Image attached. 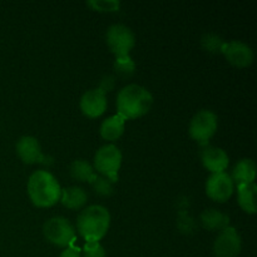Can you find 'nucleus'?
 Segmentation results:
<instances>
[{"label":"nucleus","mask_w":257,"mask_h":257,"mask_svg":"<svg viewBox=\"0 0 257 257\" xmlns=\"http://www.w3.org/2000/svg\"><path fill=\"white\" fill-rule=\"evenodd\" d=\"M59 257H82V255H80V252L78 248L67 247L62 253H60Z\"/></svg>","instance_id":"a878e982"},{"label":"nucleus","mask_w":257,"mask_h":257,"mask_svg":"<svg viewBox=\"0 0 257 257\" xmlns=\"http://www.w3.org/2000/svg\"><path fill=\"white\" fill-rule=\"evenodd\" d=\"M125 119L119 114L105 118L100 124V136L107 141H115L124 132Z\"/></svg>","instance_id":"dca6fc26"},{"label":"nucleus","mask_w":257,"mask_h":257,"mask_svg":"<svg viewBox=\"0 0 257 257\" xmlns=\"http://www.w3.org/2000/svg\"><path fill=\"white\" fill-rule=\"evenodd\" d=\"M28 193L35 206L50 207L60 200L62 187L53 173L45 170H38L30 175Z\"/></svg>","instance_id":"f03ea898"},{"label":"nucleus","mask_w":257,"mask_h":257,"mask_svg":"<svg viewBox=\"0 0 257 257\" xmlns=\"http://www.w3.org/2000/svg\"><path fill=\"white\" fill-rule=\"evenodd\" d=\"M242 248V240L235 227L227 226L220 231L213 242L215 257H237Z\"/></svg>","instance_id":"6e6552de"},{"label":"nucleus","mask_w":257,"mask_h":257,"mask_svg":"<svg viewBox=\"0 0 257 257\" xmlns=\"http://www.w3.org/2000/svg\"><path fill=\"white\" fill-rule=\"evenodd\" d=\"M201 161L208 171L212 173H218L225 172L230 158L222 148L215 147V146H205L201 151Z\"/></svg>","instance_id":"ddd939ff"},{"label":"nucleus","mask_w":257,"mask_h":257,"mask_svg":"<svg viewBox=\"0 0 257 257\" xmlns=\"http://www.w3.org/2000/svg\"><path fill=\"white\" fill-rule=\"evenodd\" d=\"M113 87H114V78H113L112 75L107 74L102 78V80H100V84L98 88H99L102 92L105 93V92H109V90H112Z\"/></svg>","instance_id":"393cba45"},{"label":"nucleus","mask_w":257,"mask_h":257,"mask_svg":"<svg viewBox=\"0 0 257 257\" xmlns=\"http://www.w3.org/2000/svg\"><path fill=\"white\" fill-rule=\"evenodd\" d=\"M238 205L241 206L245 212L256 213L257 205H256V192L257 186L255 182L246 183V185H238Z\"/></svg>","instance_id":"a211bd4d"},{"label":"nucleus","mask_w":257,"mask_h":257,"mask_svg":"<svg viewBox=\"0 0 257 257\" xmlns=\"http://www.w3.org/2000/svg\"><path fill=\"white\" fill-rule=\"evenodd\" d=\"M218 127V118L215 112L201 109L196 113L190 122V135L195 141L206 143L216 133Z\"/></svg>","instance_id":"0eeeda50"},{"label":"nucleus","mask_w":257,"mask_h":257,"mask_svg":"<svg viewBox=\"0 0 257 257\" xmlns=\"http://www.w3.org/2000/svg\"><path fill=\"white\" fill-rule=\"evenodd\" d=\"M110 225V213L104 206L90 205L79 213L77 228L87 242H98L104 237Z\"/></svg>","instance_id":"7ed1b4c3"},{"label":"nucleus","mask_w":257,"mask_h":257,"mask_svg":"<svg viewBox=\"0 0 257 257\" xmlns=\"http://www.w3.org/2000/svg\"><path fill=\"white\" fill-rule=\"evenodd\" d=\"M256 177V165L255 161L251 158H242L236 163V166L232 170V178L233 182H237L238 185H246V183H252Z\"/></svg>","instance_id":"2eb2a0df"},{"label":"nucleus","mask_w":257,"mask_h":257,"mask_svg":"<svg viewBox=\"0 0 257 257\" xmlns=\"http://www.w3.org/2000/svg\"><path fill=\"white\" fill-rule=\"evenodd\" d=\"M221 52L225 54L226 59L236 67H247L253 60L252 48L241 40L225 43Z\"/></svg>","instance_id":"9d476101"},{"label":"nucleus","mask_w":257,"mask_h":257,"mask_svg":"<svg viewBox=\"0 0 257 257\" xmlns=\"http://www.w3.org/2000/svg\"><path fill=\"white\" fill-rule=\"evenodd\" d=\"M233 181L226 172L212 173L206 181V193L210 198L217 202H225L232 196Z\"/></svg>","instance_id":"1a4fd4ad"},{"label":"nucleus","mask_w":257,"mask_h":257,"mask_svg":"<svg viewBox=\"0 0 257 257\" xmlns=\"http://www.w3.org/2000/svg\"><path fill=\"white\" fill-rule=\"evenodd\" d=\"M87 4L98 12H117L120 8L119 0H89Z\"/></svg>","instance_id":"5701e85b"},{"label":"nucleus","mask_w":257,"mask_h":257,"mask_svg":"<svg viewBox=\"0 0 257 257\" xmlns=\"http://www.w3.org/2000/svg\"><path fill=\"white\" fill-rule=\"evenodd\" d=\"M105 40L109 49L117 57L130 55L131 49L135 47L136 43L135 33L132 32V29L120 23H115L108 28Z\"/></svg>","instance_id":"423d86ee"},{"label":"nucleus","mask_w":257,"mask_h":257,"mask_svg":"<svg viewBox=\"0 0 257 257\" xmlns=\"http://www.w3.org/2000/svg\"><path fill=\"white\" fill-rule=\"evenodd\" d=\"M88 182L92 186L93 190L100 196H110L114 191V186H113L112 181L102 175H95L94 173Z\"/></svg>","instance_id":"aec40b11"},{"label":"nucleus","mask_w":257,"mask_h":257,"mask_svg":"<svg viewBox=\"0 0 257 257\" xmlns=\"http://www.w3.org/2000/svg\"><path fill=\"white\" fill-rule=\"evenodd\" d=\"M80 109L87 117H99L107 109V95L99 88L87 90L80 98Z\"/></svg>","instance_id":"9b49d317"},{"label":"nucleus","mask_w":257,"mask_h":257,"mask_svg":"<svg viewBox=\"0 0 257 257\" xmlns=\"http://www.w3.org/2000/svg\"><path fill=\"white\" fill-rule=\"evenodd\" d=\"M114 69L122 77H131L136 70V63L130 55L117 57L114 62Z\"/></svg>","instance_id":"4be33fe9"},{"label":"nucleus","mask_w":257,"mask_h":257,"mask_svg":"<svg viewBox=\"0 0 257 257\" xmlns=\"http://www.w3.org/2000/svg\"><path fill=\"white\" fill-rule=\"evenodd\" d=\"M82 257H105V250L99 242H87L83 247Z\"/></svg>","instance_id":"b1692460"},{"label":"nucleus","mask_w":257,"mask_h":257,"mask_svg":"<svg viewBox=\"0 0 257 257\" xmlns=\"http://www.w3.org/2000/svg\"><path fill=\"white\" fill-rule=\"evenodd\" d=\"M122 165V152L113 143L104 145L95 152L94 168L113 183L118 181V171Z\"/></svg>","instance_id":"20e7f679"},{"label":"nucleus","mask_w":257,"mask_h":257,"mask_svg":"<svg viewBox=\"0 0 257 257\" xmlns=\"http://www.w3.org/2000/svg\"><path fill=\"white\" fill-rule=\"evenodd\" d=\"M88 195L84 188L78 186H70V187L63 188L60 193V202L70 210H79L87 203Z\"/></svg>","instance_id":"4468645a"},{"label":"nucleus","mask_w":257,"mask_h":257,"mask_svg":"<svg viewBox=\"0 0 257 257\" xmlns=\"http://www.w3.org/2000/svg\"><path fill=\"white\" fill-rule=\"evenodd\" d=\"M152 104V93L136 83L123 87L117 95L118 114L124 119L142 117L151 109Z\"/></svg>","instance_id":"f257e3e1"},{"label":"nucleus","mask_w":257,"mask_h":257,"mask_svg":"<svg viewBox=\"0 0 257 257\" xmlns=\"http://www.w3.org/2000/svg\"><path fill=\"white\" fill-rule=\"evenodd\" d=\"M69 172L74 180L80 181V182H88L90 177L94 175V168L88 161L75 160L70 165Z\"/></svg>","instance_id":"6ab92c4d"},{"label":"nucleus","mask_w":257,"mask_h":257,"mask_svg":"<svg viewBox=\"0 0 257 257\" xmlns=\"http://www.w3.org/2000/svg\"><path fill=\"white\" fill-rule=\"evenodd\" d=\"M201 223L206 230L222 231L230 223V217L221 211L210 208L201 213Z\"/></svg>","instance_id":"f3484780"},{"label":"nucleus","mask_w":257,"mask_h":257,"mask_svg":"<svg viewBox=\"0 0 257 257\" xmlns=\"http://www.w3.org/2000/svg\"><path fill=\"white\" fill-rule=\"evenodd\" d=\"M43 233L49 242L60 247H68L75 237L73 225L62 216H55L45 221L43 225Z\"/></svg>","instance_id":"39448f33"},{"label":"nucleus","mask_w":257,"mask_h":257,"mask_svg":"<svg viewBox=\"0 0 257 257\" xmlns=\"http://www.w3.org/2000/svg\"><path fill=\"white\" fill-rule=\"evenodd\" d=\"M225 40L221 38V35L216 34V33H206L201 38V44L205 50L210 53H217L222 50Z\"/></svg>","instance_id":"412c9836"},{"label":"nucleus","mask_w":257,"mask_h":257,"mask_svg":"<svg viewBox=\"0 0 257 257\" xmlns=\"http://www.w3.org/2000/svg\"><path fill=\"white\" fill-rule=\"evenodd\" d=\"M17 153L20 160L25 163L45 162V157L42 153L39 141L33 136H23L17 142Z\"/></svg>","instance_id":"f8f14e48"}]
</instances>
